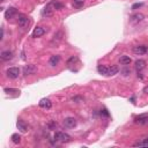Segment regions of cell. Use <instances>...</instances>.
Instances as JSON below:
<instances>
[{"instance_id":"obj_24","label":"cell","mask_w":148,"mask_h":148,"mask_svg":"<svg viewBox=\"0 0 148 148\" xmlns=\"http://www.w3.org/2000/svg\"><path fill=\"white\" fill-rule=\"evenodd\" d=\"M6 94H12V93H20V90L17 89H13V88H5V90H4Z\"/></svg>"},{"instance_id":"obj_26","label":"cell","mask_w":148,"mask_h":148,"mask_svg":"<svg viewBox=\"0 0 148 148\" xmlns=\"http://www.w3.org/2000/svg\"><path fill=\"white\" fill-rule=\"evenodd\" d=\"M143 93H145V94H148V86H146V87L143 88Z\"/></svg>"},{"instance_id":"obj_1","label":"cell","mask_w":148,"mask_h":148,"mask_svg":"<svg viewBox=\"0 0 148 148\" xmlns=\"http://www.w3.org/2000/svg\"><path fill=\"white\" fill-rule=\"evenodd\" d=\"M54 11H56V8H54V5H53V1H51V3H49V4L44 7V9H43V12H42V15H43V16H46V17H50V16L53 15Z\"/></svg>"},{"instance_id":"obj_20","label":"cell","mask_w":148,"mask_h":148,"mask_svg":"<svg viewBox=\"0 0 148 148\" xmlns=\"http://www.w3.org/2000/svg\"><path fill=\"white\" fill-rule=\"evenodd\" d=\"M97 71H98L101 74H103V75H108L109 68H108V67H105V66H103V65H98V67H97Z\"/></svg>"},{"instance_id":"obj_25","label":"cell","mask_w":148,"mask_h":148,"mask_svg":"<svg viewBox=\"0 0 148 148\" xmlns=\"http://www.w3.org/2000/svg\"><path fill=\"white\" fill-rule=\"evenodd\" d=\"M142 6H143L142 3H138V4H134V5L132 6V9H137V8H140V7H142Z\"/></svg>"},{"instance_id":"obj_11","label":"cell","mask_w":148,"mask_h":148,"mask_svg":"<svg viewBox=\"0 0 148 148\" xmlns=\"http://www.w3.org/2000/svg\"><path fill=\"white\" fill-rule=\"evenodd\" d=\"M16 13H17V9H16L15 7H9V8L5 12V17H6L7 20H9V19H12L14 15H16Z\"/></svg>"},{"instance_id":"obj_18","label":"cell","mask_w":148,"mask_h":148,"mask_svg":"<svg viewBox=\"0 0 148 148\" xmlns=\"http://www.w3.org/2000/svg\"><path fill=\"white\" fill-rule=\"evenodd\" d=\"M133 146H135V147H146V146H148V137L145 138V139H142L141 141L135 142Z\"/></svg>"},{"instance_id":"obj_3","label":"cell","mask_w":148,"mask_h":148,"mask_svg":"<svg viewBox=\"0 0 148 148\" xmlns=\"http://www.w3.org/2000/svg\"><path fill=\"white\" fill-rule=\"evenodd\" d=\"M134 123L139 124V125H148V115L145 113V115H140V116L135 117Z\"/></svg>"},{"instance_id":"obj_5","label":"cell","mask_w":148,"mask_h":148,"mask_svg":"<svg viewBox=\"0 0 148 148\" xmlns=\"http://www.w3.org/2000/svg\"><path fill=\"white\" fill-rule=\"evenodd\" d=\"M6 74H7V76H8L9 79H16V78H19L20 70H19L17 67H11V68L7 70Z\"/></svg>"},{"instance_id":"obj_23","label":"cell","mask_w":148,"mask_h":148,"mask_svg":"<svg viewBox=\"0 0 148 148\" xmlns=\"http://www.w3.org/2000/svg\"><path fill=\"white\" fill-rule=\"evenodd\" d=\"M12 141L14 142V143H20V141H21V137L19 135V134H13L12 135Z\"/></svg>"},{"instance_id":"obj_14","label":"cell","mask_w":148,"mask_h":148,"mask_svg":"<svg viewBox=\"0 0 148 148\" xmlns=\"http://www.w3.org/2000/svg\"><path fill=\"white\" fill-rule=\"evenodd\" d=\"M59 62H60V57H59V56H51L50 60H49V64L52 67H54V66H57L59 64Z\"/></svg>"},{"instance_id":"obj_4","label":"cell","mask_w":148,"mask_h":148,"mask_svg":"<svg viewBox=\"0 0 148 148\" xmlns=\"http://www.w3.org/2000/svg\"><path fill=\"white\" fill-rule=\"evenodd\" d=\"M63 124L67 129H73V127L76 126V119H75V118H73V117H67V118H65V119H64Z\"/></svg>"},{"instance_id":"obj_16","label":"cell","mask_w":148,"mask_h":148,"mask_svg":"<svg viewBox=\"0 0 148 148\" xmlns=\"http://www.w3.org/2000/svg\"><path fill=\"white\" fill-rule=\"evenodd\" d=\"M16 126H17V129H19L21 132H23V133L28 131V127H27L25 123H24L23 121H21V119H19V121H17V124H16Z\"/></svg>"},{"instance_id":"obj_21","label":"cell","mask_w":148,"mask_h":148,"mask_svg":"<svg viewBox=\"0 0 148 148\" xmlns=\"http://www.w3.org/2000/svg\"><path fill=\"white\" fill-rule=\"evenodd\" d=\"M72 3H73V6L75 8H81L83 6V4H84V0H73Z\"/></svg>"},{"instance_id":"obj_13","label":"cell","mask_w":148,"mask_h":148,"mask_svg":"<svg viewBox=\"0 0 148 148\" xmlns=\"http://www.w3.org/2000/svg\"><path fill=\"white\" fill-rule=\"evenodd\" d=\"M40 106L43 108V109H51L52 103H51V101L49 98H42L40 101Z\"/></svg>"},{"instance_id":"obj_15","label":"cell","mask_w":148,"mask_h":148,"mask_svg":"<svg viewBox=\"0 0 148 148\" xmlns=\"http://www.w3.org/2000/svg\"><path fill=\"white\" fill-rule=\"evenodd\" d=\"M145 67H146V62H145V60H142V59H139V60L135 62V70H137L138 72L142 71Z\"/></svg>"},{"instance_id":"obj_19","label":"cell","mask_w":148,"mask_h":148,"mask_svg":"<svg viewBox=\"0 0 148 148\" xmlns=\"http://www.w3.org/2000/svg\"><path fill=\"white\" fill-rule=\"evenodd\" d=\"M118 71H119V68H118V66L116 65H112L111 67H109V72H108V75H115L118 73Z\"/></svg>"},{"instance_id":"obj_8","label":"cell","mask_w":148,"mask_h":148,"mask_svg":"<svg viewBox=\"0 0 148 148\" xmlns=\"http://www.w3.org/2000/svg\"><path fill=\"white\" fill-rule=\"evenodd\" d=\"M143 14H141V13H137V14H133L131 17H130V22L132 23V24H137V23H139V22H141L142 20H143Z\"/></svg>"},{"instance_id":"obj_2","label":"cell","mask_w":148,"mask_h":148,"mask_svg":"<svg viewBox=\"0 0 148 148\" xmlns=\"http://www.w3.org/2000/svg\"><path fill=\"white\" fill-rule=\"evenodd\" d=\"M54 139H56L57 141H59V142H64V143L71 141V137H70L68 134L64 133V132H56Z\"/></svg>"},{"instance_id":"obj_9","label":"cell","mask_w":148,"mask_h":148,"mask_svg":"<svg viewBox=\"0 0 148 148\" xmlns=\"http://www.w3.org/2000/svg\"><path fill=\"white\" fill-rule=\"evenodd\" d=\"M133 52L135 54H145L148 52V48L146 45H137L133 48Z\"/></svg>"},{"instance_id":"obj_22","label":"cell","mask_w":148,"mask_h":148,"mask_svg":"<svg viewBox=\"0 0 148 148\" xmlns=\"http://www.w3.org/2000/svg\"><path fill=\"white\" fill-rule=\"evenodd\" d=\"M53 5H54L56 11H59V9H63V8H64V5H63L62 3L57 1V0H53Z\"/></svg>"},{"instance_id":"obj_7","label":"cell","mask_w":148,"mask_h":148,"mask_svg":"<svg viewBox=\"0 0 148 148\" xmlns=\"http://www.w3.org/2000/svg\"><path fill=\"white\" fill-rule=\"evenodd\" d=\"M36 72H37V67L35 65H27L23 68V74L25 75H31V74H35Z\"/></svg>"},{"instance_id":"obj_17","label":"cell","mask_w":148,"mask_h":148,"mask_svg":"<svg viewBox=\"0 0 148 148\" xmlns=\"http://www.w3.org/2000/svg\"><path fill=\"white\" fill-rule=\"evenodd\" d=\"M131 58L130 57H127V56H122L121 57V59H119V63L122 64V65H130L131 64Z\"/></svg>"},{"instance_id":"obj_12","label":"cell","mask_w":148,"mask_h":148,"mask_svg":"<svg viewBox=\"0 0 148 148\" xmlns=\"http://www.w3.org/2000/svg\"><path fill=\"white\" fill-rule=\"evenodd\" d=\"M44 34H45L44 28H42V27H37V28H35V30L33 31V37H34V38H37V37L43 36Z\"/></svg>"},{"instance_id":"obj_6","label":"cell","mask_w":148,"mask_h":148,"mask_svg":"<svg viewBox=\"0 0 148 148\" xmlns=\"http://www.w3.org/2000/svg\"><path fill=\"white\" fill-rule=\"evenodd\" d=\"M17 23L21 28H28L29 23H30V21H29V19L25 16V15H20L19 16V20H17Z\"/></svg>"},{"instance_id":"obj_10","label":"cell","mask_w":148,"mask_h":148,"mask_svg":"<svg viewBox=\"0 0 148 148\" xmlns=\"http://www.w3.org/2000/svg\"><path fill=\"white\" fill-rule=\"evenodd\" d=\"M0 58H1V60L4 62H8L11 60V59H13V52L12 51H3L1 53H0Z\"/></svg>"},{"instance_id":"obj_27","label":"cell","mask_w":148,"mask_h":148,"mask_svg":"<svg viewBox=\"0 0 148 148\" xmlns=\"http://www.w3.org/2000/svg\"><path fill=\"white\" fill-rule=\"evenodd\" d=\"M123 73H124V75H127V74L130 73V71H129V70H124V71H123Z\"/></svg>"}]
</instances>
